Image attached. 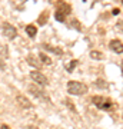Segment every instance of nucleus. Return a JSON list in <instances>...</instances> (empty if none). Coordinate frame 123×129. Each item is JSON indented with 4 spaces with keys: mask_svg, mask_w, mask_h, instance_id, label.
<instances>
[{
    "mask_svg": "<svg viewBox=\"0 0 123 129\" xmlns=\"http://www.w3.org/2000/svg\"><path fill=\"white\" fill-rule=\"evenodd\" d=\"M90 57L92 59H95V60H102L103 59V53L99 50H92L90 52Z\"/></svg>",
    "mask_w": 123,
    "mask_h": 129,
    "instance_id": "14",
    "label": "nucleus"
},
{
    "mask_svg": "<svg viewBox=\"0 0 123 129\" xmlns=\"http://www.w3.org/2000/svg\"><path fill=\"white\" fill-rule=\"evenodd\" d=\"M109 47H110V50H113L114 53H117V55H122L123 53V43L119 40V39H114V40L110 42Z\"/></svg>",
    "mask_w": 123,
    "mask_h": 129,
    "instance_id": "6",
    "label": "nucleus"
},
{
    "mask_svg": "<svg viewBox=\"0 0 123 129\" xmlns=\"http://www.w3.org/2000/svg\"><path fill=\"white\" fill-rule=\"evenodd\" d=\"M120 68H122V73H123V62H122V64H120Z\"/></svg>",
    "mask_w": 123,
    "mask_h": 129,
    "instance_id": "25",
    "label": "nucleus"
},
{
    "mask_svg": "<svg viewBox=\"0 0 123 129\" xmlns=\"http://www.w3.org/2000/svg\"><path fill=\"white\" fill-rule=\"evenodd\" d=\"M72 26H73V27H76V30H79V32L82 30V24H80V22L76 20V19H73V20H72Z\"/></svg>",
    "mask_w": 123,
    "mask_h": 129,
    "instance_id": "18",
    "label": "nucleus"
},
{
    "mask_svg": "<svg viewBox=\"0 0 123 129\" xmlns=\"http://www.w3.org/2000/svg\"><path fill=\"white\" fill-rule=\"evenodd\" d=\"M117 27H122V29H123V22H122V20L117 23Z\"/></svg>",
    "mask_w": 123,
    "mask_h": 129,
    "instance_id": "22",
    "label": "nucleus"
},
{
    "mask_svg": "<svg viewBox=\"0 0 123 129\" xmlns=\"http://www.w3.org/2000/svg\"><path fill=\"white\" fill-rule=\"evenodd\" d=\"M2 30H3V35H5L9 40H13V39H16V36H17L16 27L12 26L10 23H3L2 24Z\"/></svg>",
    "mask_w": 123,
    "mask_h": 129,
    "instance_id": "5",
    "label": "nucleus"
},
{
    "mask_svg": "<svg viewBox=\"0 0 123 129\" xmlns=\"http://www.w3.org/2000/svg\"><path fill=\"white\" fill-rule=\"evenodd\" d=\"M0 129H10V128L7 126V125H2V126H0Z\"/></svg>",
    "mask_w": 123,
    "mask_h": 129,
    "instance_id": "21",
    "label": "nucleus"
},
{
    "mask_svg": "<svg viewBox=\"0 0 123 129\" xmlns=\"http://www.w3.org/2000/svg\"><path fill=\"white\" fill-rule=\"evenodd\" d=\"M83 2H85V0H83Z\"/></svg>",
    "mask_w": 123,
    "mask_h": 129,
    "instance_id": "27",
    "label": "nucleus"
},
{
    "mask_svg": "<svg viewBox=\"0 0 123 129\" xmlns=\"http://www.w3.org/2000/svg\"><path fill=\"white\" fill-rule=\"evenodd\" d=\"M67 92L74 96H82L87 92V86L77 80H70V82H67Z\"/></svg>",
    "mask_w": 123,
    "mask_h": 129,
    "instance_id": "1",
    "label": "nucleus"
},
{
    "mask_svg": "<svg viewBox=\"0 0 123 129\" xmlns=\"http://www.w3.org/2000/svg\"><path fill=\"white\" fill-rule=\"evenodd\" d=\"M30 79L33 82H36L37 85H40V86H47V83H49L47 78L42 72H39V70H32L30 72Z\"/></svg>",
    "mask_w": 123,
    "mask_h": 129,
    "instance_id": "4",
    "label": "nucleus"
},
{
    "mask_svg": "<svg viewBox=\"0 0 123 129\" xmlns=\"http://www.w3.org/2000/svg\"><path fill=\"white\" fill-rule=\"evenodd\" d=\"M77 64H79V60H72V62L69 63V66L66 68V69H67V72H73V69H74Z\"/></svg>",
    "mask_w": 123,
    "mask_h": 129,
    "instance_id": "17",
    "label": "nucleus"
},
{
    "mask_svg": "<svg viewBox=\"0 0 123 129\" xmlns=\"http://www.w3.org/2000/svg\"><path fill=\"white\" fill-rule=\"evenodd\" d=\"M6 69V66H5V62L0 59V70H5Z\"/></svg>",
    "mask_w": 123,
    "mask_h": 129,
    "instance_id": "20",
    "label": "nucleus"
},
{
    "mask_svg": "<svg viewBox=\"0 0 123 129\" xmlns=\"http://www.w3.org/2000/svg\"><path fill=\"white\" fill-rule=\"evenodd\" d=\"M55 19L57 20V22H64V20H66V16H64L63 13H60L59 10H56L55 12Z\"/></svg>",
    "mask_w": 123,
    "mask_h": 129,
    "instance_id": "15",
    "label": "nucleus"
},
{
    "mask_svg": "<svg viewBox=\"0 0 123 129\" xmlns=\"http://www.w3.org/2000/svg\"><path fill=\"white\" fill-rule=\"evenodd\" d=\"M16 101H17V103L22 106L23 109H30V108H33V103L29 101L27 98L23 96V95H19V96L16 98Z\"/></svg>",
    "mask_w": 123,
    "mask_h": 129,
    "instance_id": "7",
    "label": "nucleus"
},
{
    "mask_svg": "<svg viewBox=\"0 0 123 129\" xmlns=\"http://www.w3.org/2000/svg\"><path fill=\"white\" fill-rule=\"evenodd\" d=\"M56 10H59L60 13H63L64 16H67V14L72 13V9H70V6H69V5H60Z\"/></svg>",
    "mask_w": 123,
    "mask_h": 129,
    "instance_id": "11",
    "label": "nucleus"
},
{
    "mask_svg": "<svg viewBox=\"0 0 123 129\" xmlns=\"http://www.w3.org/2000/svg\"><path fill=\"white\" fill-rule=\"evenodd\" d=\"M64 103H66V106H67L72 112H76V108H74V105H73V102L70 101V99H66V102H64Z\"/></svg>",
    "mask_w": 123,
    "mask_h": 129,
    "instance_id": "19",
    "label": "nucleus"
},
{
    "mask_svg": "<svg viewBox=\"0 0 123 129\" xmlns=\"http://www.w3.org/2000/svg\"><path fill=\"white\" fill-rule=\"evenodd\" d=\"M95 85H96V86H100V89H107V86H109V85H107V82L102 80V79H97V80L95 82Z\"/></svg>",
    "mask_w": 123,
    "mask_h": 129,
    "instance_id": "16",
    "label": "nucleus"
},
{
    "mask_svg": "<svg viewBox=\"0 0 123 129\" xmlns=\"http://www.w3.org/2000/svg\"><path fill=\"white\" fill-rule=\"evenodd\" d=\"M39 59H40L42 64H46V66H50L52 64V59L46 55V53H40V55H39Z\"/></svg>",
    "mask_w": 123,
    "mask_h": 129,
    "instance_id": "10",
    "label": "nucleus"
},
{
    "mask_svg": "<svg viewBox=\"0 0 123 129\" xmlns=\"http://www.w3.org/2000/svg\"><path fill=\"white\" fill-rule=\"evenodd\" d=\"M26 33H27L30 37H34V36L37 35L36 26H33V24H29V26H26Z\"/></svg>",
    "mask_w": 123,
    "mask_h": 129,
    "instance_id": "12",
    "label": "nucleus"
},
{
    "mask_svg": "<svg viewBox=\"0 0 123 129\" xmlns=\"http://www.w3.org/2000/svg\"><path fill=\"white\" fill-rule=\"evenodd\" d=\"M122 5H123V0H122Z\"/></svg>",
    "mask_w": 123,
    "mask_h": 129,
    "instance_id": "26",
    "label": "nucleus"
},
{
    "mask_svg": "<svg viewBox=\"0 0 123 129\" xmlns=\"http://www.w3.org/2000/svg\"><path fill=\"white\" fill-rule=\"evenodd\" d=\"M119 12H120L119 9H114V10H113V14H119Z\"/></svg>",
    "mask_w": 123,
    "mask_h": 129,
    "instance_id": "23",
    "label": "nucleus"
},
{
    "mask_svg": "<svg viewBox=\"0 0 123 129\" xmlns=\"http://www.w3.org/2000/svg\"><path fill=\"white\" fill-rule=\"evenodd\" d=\"M43 47H45L46 50L53 52V53H55V55H57V56H62V55H63V50H62L60 47H53V46H50V45H47V43H46V45H43Z\"/></svg>",
    "mask_w": 123,
    "mask_h": 129,
    "instance_id": "8",
    "label": "nucleus"
},
{
    "mask_svg": "<svg viewBox=\"0 0 123 129\" xmlns=\"http://www.w3.org/2000/svg\"><path fill=\"white\" fill-rule=\"evenodd\" d=\"M92 101L95 103L96 108H99L102 111H109L110 108H112V101H110L109 98H105V96H93L92 98Z\"/></svg>",
    "mask_w": 123,
    "mask_h": 129,
    "instance_id": "2",
    "label": "nucleus"
},
{
    "mask_svg": "<svg viewBox=\"0 0 123 129\" xmlns=\"http://www.w3.org/2000/svg\"><path fill=\"white\" fill-rule=\"evenodd\" d=\"M29 92L32 93L33 96H36L37 99H43V101H46V102H49V95L45 92V89L42 88L40 85H30L29 86Z\"/></svg>",
    "mask_w": 123,
    "mask_h": 129,
    "instance_id": "3",
    "label": "nucleus"
},
{
    "mask_svg": "<svg viewBox=\"0 0 123 129\" xmlns=\"http://www.w3.org/2000/svg\"><path fill=\"white\" fill-rule=\"evenodd\" d=\"M27 129H37V128H34V126H27Z\"/></svg>",
    "mask_w": 123,
    "mask_h": 129,
    "instance_id": "24",
    "label": "nucleus"
},
{
    "mask_svg": "<svg viewBox=\"0 0 123 129\" xmlns=\"http://www.w3.org/2000/svg\"><path fill=\"white\" fill-rule=\"evenodd\" d=\"M47 17H49V12H43V14H40L39 19H37V23L40 26H45L46 22H47Z\"/></svg>",
    "mask_w": 123,
    "mask_h": 129,
    "instance_id": "13",
    "label": "nucleus"
},
{
    "mask_svg": "<svg viewBox=\"0 0 123 129\" xmlns=\"http://www.w3.org/2000/svg\"><path fill=\"white\" fill-rule=\"evenodd\" d=\"M27 63H29V64H32L33 68H36V69H39V68L42 66L40 62H39V60H37L33 55H29V56H27Z\"/></svg>",
    "mask_w": 123,
    "mask_h": 129,
    "instance_id": "9",
    "label": "nucleus"
}]
</instances>
